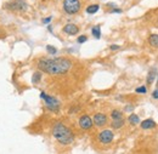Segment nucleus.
I'll use <instances>...</instances> for the list:
<instances>
[{
    "label": "nucleus",
    "instance_id": "21",
    "mask_svg": "<svg viewBox=\"0 0 158 154\" xmlns=\"http://www.w3.org/2000/svg\"><path fill=\"white\" fill-rule=\"evenodd\" d=\"M88 40V37L86 35H80V37H78V39H77V41H78L79 44H83V43H85Z\"/></svg>",
    "mask_w": 158,
    "mask_h": 154
},
{
    "label": "nucleus",
    "instance_id": "14",
    "mask_svg": "<svg viewBox=\"0 0 158 154\" xmlns=\"http://www.w3.org/2000/svg\"><path fill=\"white\" fill-rule=\"evenodd\" d=\"M148 44L155 47V49H158V34H151L148 37Z\"/></svg>",
    "mask_w": 158,
    "mask_h": 154
},
{
    "label": "nucleus",
    "instance_id": "3",
    "mask_svg": "<svg viewBox=\"0 0 158 154\" xmlns=\"http://www.w3.org/2000/svg\"><path fill=\"white\" fill-rule=\"evenodd\" d=\"M40 98L45 101V106H46V108H48L50 112H52V113H57V112L60 111V108H61V103H60V101L56 98V97L46 95L44 91H41V92H40Z\"/></svg>",
    "mask_w": 158,
    "mask_h": 154
},
{
    "label": "nucleus",
    "instance_id": "10",
    "mask_svg": "<svg viewBox=\"0 0 158 154\" xmlns=\"http://www.w3.org/2000/svg\"><path fill=\"white\" fill-rule=\"evenodd\" d=\"M140 128L142 130H151L156 128V121L153 119H145L143 121L140 123Z\"/></svg>",
    "mask_w": 158,
    "mask_h": 154
},
{
    "label": "nucleus",
    "instance_id": "25",
    "mask_svg": "<svg viewBox=\"0 0 158 154\" xmlns=\"http://www.w3.org/2000/svg\"><path fill=\"white\" fill-rule=\"evenodd\" d=\"M51 22V17H45V18L43 19V23L44 24H48V23H50Z\"/></svg>",
    "mask_w": 158,
    "mask_h": 154
},
{
    "label": "nucleus",
    "instance_id": "15",
    "mask_svg": "<svg viewBox=\"0 0 158 154\" xmlns=\"http://www.w3.org/2000/svg\"><path fill=\"white\" fill-rule=\"evenodd\" d=\"M128 121H129L130 125H138V124H140V118H139L138 114L131 113L130 116H128Z\"/></svg>",
    "mask_w": 158,
    "mask_h": 154
},
{
    "label": "nucleus",
    "instance_id": "1",
    "mask_svg": "<svg viewBox=\"0 0 158 154\" xmlns=\"http://www.w3.org/2000/svg\"><path fill=\"white\" fill-rule=\"evenodd\" d=\"M72 66H73L72 61L66 57L40 58L37 63V67L40 72L50 75L66 74L72 68Z\"/></svg>",
    "mask_w": 158,
    "mask_h": 154
},
{
    "label": "nucleus",
    "instance_id": "24",
    "mask_svg": "<svg viewBox=\"0 0 158 154\" xmlns=\"http://www.w3.org/2000/svg\"><path fill=\"white\" fill-rule=\"evenodd\" d=\"M152 97H153L155 99H158V87L153 91V92H152Z\"/></svg>",
    "mask_w": 158,
    "mask_h": 154
},
{
    "label": "nucleus",
    "instance_id": "16",
    "mask_svg": "<svg viewBox=\"0 0 158 154\" xmlns=\"http://www.w3.org/2000/svg\"><path fill=\"white\" fill-rule=\"evenodd\" d=\"M99 9H100L99 5L98 4H94V5H90V6L86 7V12L90 14V15H93V14H96L99 11Z\"/></svg>",
    "mask_w": 158,
    "mask_h": 154
},
{
    "label": "nucleus",
    "instance_id": "18",
    "mask_svg": "<svg viewBox=\"0 0 158 154\" xmlns=\"http://www.w3.org/2000/svg\"><path fill=\"white\" fill-rule=\"evenodd\" d=\"M40 80H41V72L38 71V72H35V73L33 74V77H32V83H33V84H38Z\"/></svg>",
    "mask_w": 158,
    "mask_h": 154
},
{
    "label": "nucleus",
    "instance_id": "19",
    "mask_svg": "<svg viewBox=\"0 0 158 154\" xmlns=\"http://www.w3.org/2000/svg\"><path fill=\"white\" fill-rule=\"evenodd\" d=\"M46 51H48L50 55H56L57 49H56L55 46H52V45H46Z\"/></svg>",
    "mask_w": 158,
    "mask_h": 154
},
{
    "label": "nucleus",
    "instance_id": "9",
    "mask_svg": "<svg viewBox=\"0 0 158 154\" xmlns=\"http://www.w3.org/2000/svg\"><path fill=\"white\" fill-rule=\"evenodd\" d=\"M63 33H66L67 35H76L79 33V27L77 24H73V23H68L63 27Z\"/></svg>",
    "mask_w": 158,
    "mask_h": 154
},
{
    "label": "nucleus",
    "instance_id": "13",
    "mask_svg": "<svg viewBox=\"0 0 158 154\" xmlns=\"http://www.w3.org/2000/svg\"><path fill=\"white\" fill-rule=\"evenodd\" d=\"M111 119L112 120H119V119H124L123 118V112L122 111H119V109H113L112 112H111Z\"/></svg>",
    "mask_w": 158,
    "mask_h": 154
},
{
    "label": "nucleus",
    "instance_id": "17",
    "mask_svg": "<svg viewBox=\"0 0 158 154\" xmlns=\"http://www.w3.org/2000/svg\"><path fill=\"white\" fill-rule=\"evenodd\" d=\"M91 34H93L96 39L101 38V28H100V26L93 27V29H91Z\"/></svg>",
    "mask_w": 158,
    "mask_h": 154
},
{
    "label": "nucleus",
    "instance_id": "27",
    "mask_svg": "<svg viewBox=\"0 0 158 154\" xmlns=\"http://www.w3.org/2000/svg\"><path fill=\"white\" fill-rule=\"evenodd\" d=\"M157 85H158V74H157Z\"/></svg>",
    "mask_w": 158,
    "mask_h": 154
},
{
    "label": "nucleus",
    "instance_id": "22",
    "mask_svg": "<svg viewBox=\"0 0 158 154\" xmlns=\"http://www.w3.org/2000/svg\"><path fill=\"white\" fill-rule=\"evenodd\" d=\"M134 108H135V106H133V104H129V106H127V107L124 108V112H131Z\"/></svg>",
    "mask_w": 158,
    "mask_h": 154
},
{
    "label": "nucleus",
    "instance_id": "4",
    "mask_svg": "<svg viewBox=\"0 0 158 154\" xmlns=\"http://www.w3.org/2000/svg\"><path fill=\"white\" fill-rule=\"evenodd\" d=\"M63 10L68 15H76L80 10L79 0H63Z\"/></svg>",
    "mask_w": 158,
    "mask_h": 154
},
{
    "label": "nucleus",
    "instance_id": "6",
    "mask_svg": "<svg viewBox=\"0 0 158 154\" xmlns=\"http://www.w3.org/2000/svg\"><path fill=\"white\" fill-rule=\"evenodd\" d=\"M5 9L11 11H26L28 9V5L23 0H12L5 4Z\"/></svg>",
    "mask_w": 158,
    "mask_h": 154
},
{
    "label": "nucleus",
    "instance_id": "12",
    "mask_svg": "<svg viewBox=\"0 0 158 154\" xmlns=\"http://www.w3.org/2000/svg\"><path fill=\"white\" fill-rule=\"evenodd\" d=\"M156 77H157V69L153 68V69H151V71L148 72V74H147V84H148V85L153 84Z\"/></svg>",
    "mask_w": 158,
    "mask_h": 154
},
{
    "label": "nucleus",
    "instance_id": "5",
    "mask_svg": "<svg viewBox=\"0 0 158 154\" xmlns=\"http://www.w3.org/2000/svg\"><path fill=\"white\" fill-rule=\"evenodd\" d=\"M114 140V132L110 129H105L98 134V141L101 144H110Z\"/></svg>",
    "mask_w": 158,
    "mask_h": 154
},
{
    "label": "nucleus",
    "instance_id": "8",
    "mask_svg": "<svg viewBox=\"0 0 158 154\" xmlns=\"http://www.w3.org/2000/svg\"><path fill=\"white\" fill-rule=\"evenodd\" d=\"M93 123H94V125L98 126V128H103V126L107 125L108 118H107V116H106L105 113H96V114L94 116V118H93Z\"/></svg>",
    "mask_w": 158,
    "mask_h": 154
},
{
    "label": "nucleus",
    "instance_id": "7",
    "mask_svg": "<svg viewBox=\"0 0 158 154\" xmlns=\"http://www.w3.org/2000/svg\"><path fill=\"white\" fill-rule=\"evenodd\" d=\"M78 125L81 130L88 131V130H90L94 126V123H93V119L88 116V114H83V116L79 118Z\"/></svg>",
    "mask_w": 158,
    "mask_h": 154
},
{
    "label": "nucleus",
    "instance_id": "26",
    "mask_svg": "<svg viewBox=\"0 0 158 154\" xmlns=\"http://www.w3.org/2000/svg\"><path fill=\"white\" fill-rule=\"evenodd\" d=\"M111 12H112V14H114V12H116V14H120V12H122V10H120V9H118V7H116V9L111 10Z\"/></svg>",
    "mask_w": 158,
    "mask_h": 154
},
{
    "label": "nucleus",
    "instance_id": "11",
    "mask_svg": "<svg viewBox=\"0 0 158 154\" xmlns=\"http://www.w3.org/2000/svg\"><path fill=\"white\" fill-rule=\"evenodd\" d=\"M124 124H125V120H124V119L112 120V123H111V128H112V130H119V129H122V128L124 126Z\"/></svg>",
    "mask_w": 158,
    "mask_h": 154
},
{
    "label": "nucleus",
    "instance_id": "28",
    "mask_svg": "<svg viewBox=\"0 0 158 154\" xmlns=\"http://www.w3.org/2000/svg\"><path fill=\"white\" fill-rule=\"evenodd\" d=\"M157 26H158V23H157Z\"/></svg>",
    "mask_w": 158,
    "mask_h": 154
},
{
    "label": "nucleus",
    "instance_id": "20",
    "mask_svg": "<svg viewBox=\"0 0 158 154\" xmlns=\"http://www.w3.org/2000/svg\"><path fill=\"white\" fill-rule=\"evenodd\" d=\"M135 92H136V94H146V92H147V86H145V85L139 86V87L135 89Z\"/></svg>",
    "mask_w": 158,
    "mask_h": 154
},
{
    "label": "nucleus",
    "instance_id": "23",
    "mask_svg": "<svg viewBox=\"0 0 158 154\" xmlns=\"http://www.w3.org/2000/svg\"><path fill=\"white\" fill-rule=\"evenodd\" d=\"M110 49H111L112 51H116V50H119V49H120V46H119V45H116V44H112V45L110 46Z\"/></svg>",
    "mask_w": 158,
    "mask_h": 154
},
{
    "label": "nucleus",
    "instance_id": "2",
    "mask_svg": "<svg viewBox=\"0 0 158 154\" xmlns=\"http://www.w3.org/2000/svg\"><path fill=\"white\" fill-rule=\"evenodd\" d=\"M51 135L61 146H69L74 142V138H76L72 129L61 121H57L52 125Z\"/></svg>",
    "mask_w": 158,
    "mask_h": 154
}]
</instances>
